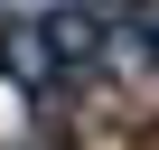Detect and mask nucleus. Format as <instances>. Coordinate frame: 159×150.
<instances>
[{
	"label": "nucleus",
	"instance_id": "f257e3e1",
	"mask_svg": "<svg viewBox=\"0 0 159 150\" xmlns=\"http://www.w3.org/2000/svg\"><path fill=\"white\" fill-rule=\"evenodd\" d=\"M0 75H10L19 94H56L66 85L56 56H47V38H38V19H0Z\"/></svg>",
	"mask_w": 159,
	"mask_h": 150
}]
</instances>
